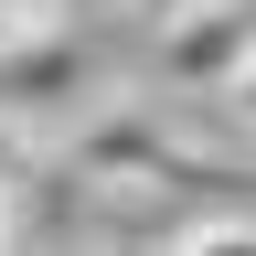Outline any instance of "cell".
I'll use <instances>...</instances> for the list:
<instances>
[{"label": "cell", "instance_id": "cell-5", "mask_svg": "<svg viewBox=\"0 0 256 256\" xmlns=\"http://www.w3.org/2000/svg\"><path fill=\"white\" fill-rule=\"evenodd\" d=\"M64 0H0V43H11V32H32V22H54Z\"/></svg>", "mask_w": 256, "mask_h": 256}, {"label": "cell", "instance_id": "cell-2", "mask_svg": "<svg viewBox=\"0 0 256 256\" xmlns=\"http://www.w3.org/2000/svg\"><path fill=\"white\" fill-rule=\"evenodd\" d=\"M246 54H256V0H182V11H160V86L224 96Z\"/></svg>", "mask_w": 256, "mask_h": 256}, {"label": "cell", "instance_id": "cell-6", "mask_svg": "<svg viewBox=\"0 0 256 256\" xmlns=\"http://www.w3.org/2000/svg\"><path fill=\"white\" fill-rule=\"evenodd\" d=\"M224 107H235V118H246V128H256V54H246V64H235V86H224Z\"/></svg>", "mask_w": 256, "mask_h": 256}, {"label": "cell", "instance_id": "cell-1", "mask_svg": "<svg viewBox=\"0 0 256 256\" xmlns=\"http://www.w3.org/2000/svg\"><path fill=\"white\" fill-rule=\"evenodd\" d=\"M107 64H96V43H75V32H54V22H32L0 43V107H11L22 128H43V139H75V128L107 107Z\"/></svg>", "mask_w": 256, "mask_h": 256}, {"label": "cell", "instance_id": "cell-3", "mask_svg": "<svg viewBox=\"0 0 256 256\" xmlns=\"http://www.w3.org/2000/svg\"><path fill=\"white\" fill-rule=\"evenodd\" d=\"M171 160H182V150H171V128H160L139 96H107V107L64 139V171H75V182H107V192H139V182L171 171Z\"/></svg>", "mask_w": 256, "mask_h": 256}, {"label": "cell", "instance_id": "cell-4", "mask_svg": "<svg viewBox=\"0 0 256 256\" xmlns=\"http://www.w3.org/2000/svg\"><path fill=\"white\" fill-rule=\"evenodd\" d=\"M0 182H11V192H22V182H43V128H22L11 107H0Z\"/></svg>", "mask_w": 256, "mask_h": 256}, {"label": "cell", "instance_id": "cell-7", "mask_svg": "<svg viewBox=\"0 0 256 256\" xmlns=\"http://www.w3.org/2000/svg\"><path fill=\"white\" fill-rule=\"evenodd\" d=\"M11 224H22V192H11V182H0V246H11Z\"/></svg>", "mask_w": 256, "mask_h": 256}]
</instances>
